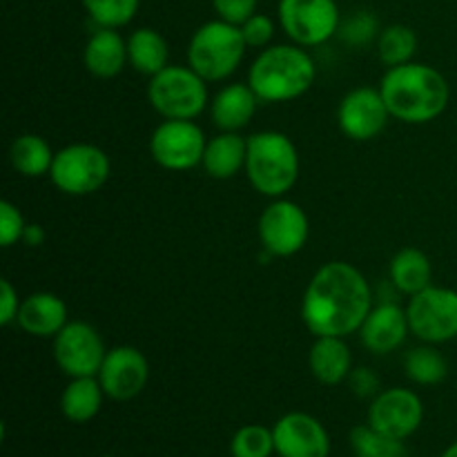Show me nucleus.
Instances as JSON below:
<instances>
[{
	"mask_svg": "<svg viewBox=\"0 0 457 457\" xmlns=\"http://www.w3.org/2000/svg\"><path fill=\"white\" fill-rule=\"evenodd\" d=\"M355 457H409L404 440L375 431L370 424H360L348 436Z\"/></svg>",
	"mask_w": 457,
	"mask_h": 457,
	"instance_id": "nucleus-29",
	"label": "nucleus"
},
{
	"mask_svg": "<svg viewBox=\"0 0 457 457\" xmlns=\"http://www.w3.org/2000/svg\"><path fill=\"white\" fill-rule=\"evenodd\" d=\"M275 453L279 457H328L330 436L312 415L293 411L281 415L272 427Z\"/></svg>",
	"mask_w": 457,
	"mask_h": 457,
	"instance_id": "nucleus-16",
	"label": "nucleus"
},
{
	"mask_svg": "<svg viewBox=\"0 0 457 457\" xmlns=\"http://www.w3.org/2000/svg\"><path fill=\"white\" fill-rule=\"evenodd\" d=\"M80 3L98 27H110V29L129 25L141 7V0H80Z\"/></svg>",
	"mask_w": 457,
	"mask_h": 457,
	"instance_id": "nucleus-30",
	"label": "nucleus"
},
{
	"mask_svg": "<svg viewBox=\"0 0 457 457\" xmlns=\"http://www.w3.org/2000/svg\"><path fill=\"white\" fill-rule=\"evenodd\" d=\"M277 16L286 36L302 47L328 43L342 25L337 0H279Z\"/></svg>",
	"mask_w": 457,
	"mask_h": 457,
	"instance_id": "nucleus-9",
	"label": "nucleus"
},
{
	"mask_svg": "<svg viewBox=\"0 0 457 457\" xmlns=\"http://www.w3.org/2000/svg\"><path fill=\"white\" fill-rule=\"evenodd\" d=\"M424 420V404L411 388H386L373 397L366 424L395 440H409Z\"/></svg>",
	"mask_w": 457,
	"mask_h": 457,
	"instance_id": "nucleus-13",
	"label": "nucleus"
},
{
	"mask_svg": "<svg viewBox=\"0 0 457 457\" xmlns=\"http://www.w3.org/2000/svg\"><path fill=\"white\" fill-rule=\"evenodd\" d=\"M411 335L424 344H446L457 339V290L428 286L413 295L406 306Z\"/></svg>",
	"mask_w": 457,
	"mask_h": 457,
	"instance_id": "nucleus-8",
	"label": "nucleus"
},
{
	"mask_svg": "<svg viewBox=\"0 0 457 457\" xmlns=\"http://www.w3.org/2000/svg\"><path fill=\"white\" fill-rule=\"evenodd\" d=\"M27 221L22 217L21 208L12 201H0V245L12 248L13 244L22 241Z\"/></svg>",
	"mask_w": 457,
	"mask_h": 457,
	"instance_id": "nucleus-32",
	"label": "nucleus"
},
{
	"mask_svg": "<svg viewBox=\"0 0 457 457\" xmlns=\"http://www.w3.org/2000/svg\"><path fill=\"white\" fill-rule=\"evenodd\" d=\"M96 378L110 400L129 402L145 391L150 364L138 348L114 346L107 351Z\"/></svg>",
	"mask_w": 457,
	"mask_h": 457,
	"instance_id": "nucleus-14",
	"label": "nucleus"
},
{
	"mask_svg": "<svg viewBox=\"0 0 457 457\" xmlns=\"http://www.w3.org/2000/svg\"><path fill=\"white\" fill-rule=\"evenodd\" d=\"M373 308L369 279L353 263L328 262L311 277L302 299V320L315 337H348Z\"/></svg>",
	"mask_w": 457,
	"mask_h": 457,
	"instance_id": "nucleus-1",
	"label": "nucleus"
},
{
	"mask_svg": "<svg viewBox=\"0 0 457 457\" xmlns=\"http://www.w3.org/2000/svg\"><path fill=\"white\" fill-rule=\"evenodd\" d=\"M440 457H457V442H453L451 446H446V451Z\"/></svg>",
	"mask_w": 457,
	"mask_h": 457,
	"instance_id": "nucleus-38",
	"label": "nucleus"
},
{
	"mask_svg": "<svg viewBox=\"0 0 457 457\" xmlns=\"http://www.w3.org/2000/svg\"><path fill=\"white\" fill-rule=\"evenodd\" d=\"M54 156L56 152L38 134H21L18 138H13L12 147H9V163L25 179H38L45 174L49 177Z\"/></svg>",
	"mask_w": 457,
	"mask_h": 457,
	"instance_id": "nucleus-26",
	"label": "nucleus"
},
{
	"mask_svg": "<svg viewBox=\"0 0 457 457\" xmlns=\"http://www.w3.org/2000/svg\"><path fill=\"white\" fill-rule=\"evenodd\" d=\"M245 156H248V138L237 132H221L205 143L201 168L208 177L226 181L245 170Z\"/></svg>",
	"mask_w": 457,
	"mask_h": 457,
	"instance_id": "nucleus-22",
	"label": "nucleus"
},
{
	"mask_svg": "<svg viewBox=\"0 0 457 457\" xmlns=\"http://www.w3.org/2000/svg\"><path fill=\"white\" fill-rule=\"evenodd\" d=\"M107 355L101 333L87 321H67L54 337V361L67 378H96Z\"/></svg>",
	"mask_w": 457,
	"mask_h": 457,
	"instance_id": "nucleus-12",
	"label": "nucleus"
},
{
	"mask_svg": "<svg viewBox=\"0 0 457 457\" xmlns=\"http://www.w3.org/2000/svg\"><path fill=\"white\" fill-rule=\"evenodd\" d=\"M411 333L406 308L384 302L370 308L360 328L361 344L373 355H388L406 342Z\"/></svg>",
	"mask_w": 457,
	"mask_h": 457,
	"instance_id": "nucleus-17",
	"label": "nucleus"
},
{
	"mask_svg": "<svg viewBox=\"0 0 457 457\" xmlns=\"http://www.w3.org/2000/svg\"><path fill=\"white\" fill-rule=\"evenodd\" d=\"M83 65L96 79H114L129 65L128 38H123L119 29L98 27L85 43Z\"/></svg>",
	"mask_w": 457,
	"mask_h": 457,
	"instance_id": "nucleus-20",
	"label": "nucleus"
},
{
	"mask_svg": "<svg viewBox=\"0 0 457 457\" xmlns=\"http://www.w3.org/2000/svg\"><path fill=\"white\" fill-rule=\"evenodd\" d=\"M101 457H116V455H101Z\"/></svg>",
	"mask_w": 457,
	"mask_h": 457,
	"instance_id": "nucleus-39",
	"label": "nucleus"
},
{
	"mask_svg": "<svg viewBox=\"0 0 457 457\" xmlns=\"http://www.w3.org/2000/svg\"><path fill=\"white\" fill-rule=\"evenodd\" d=\"M418 52V36L409 25H388L378 36V56L386 67L404 65Z\"/></svg>",
	"mask_w": 457,
	"mask_h": 457,
	"instance_id": "nucleus-28",
	"label": "nucleus"
},
{
	"mask_svg": "<svg viewBox=\"0 0 457 457\" xmlns=\"http://www.w3.org/2000/svg\"><path fill=\"white\" fill-rule=\"evenodd\" d=\"M393 119L424 125L440 119L451 101V85L440 70L424 62H404L388 67L379 83Z\"/></svg>",
	"mask_w": 457,
	"mask_h": 457,
	"instance_id": "nucleus-2",
	"label": "nucleus"
},
{
	"mask_svg": "<svg viewBox=\"0 0 457 457\" xmlns=\"http://www.w3.org/2000/svg\"><path fill=\"white\" fill-rule=\"evenodd\" d=\"M128 61L137 74L152 79L170 65L168 40L152 27H138L128 36Z\"/></svg>",
	"mask_w": 457,
	"mask_h": 457,
	"instance_id": "nucleus-24",
	"label": "nucleus"
},
{
	"mask_svg": "<svg viewBox=\"0 0 457 457\" xmlns=\"http://www.w3.org/2000/svg\"><path fill=\"white\" fill-rule=\"evenodd\" d=\"M272 453H275L272 428L263 424H245L230 440L232 457H270Z\"/></svg>",
	"mask_w": 457,
	"mask_h": 457,
	"instance_id": "nucleus-31",
	"label": "nucleus"
},
{
	"mask_svg": "<svg viewBox=\"0 0 457 457\" xmlns=\"http://www.w3.org/2000/svg\"><path fill=\"white\" fill-rule=\"evenodd\" d=\"M21 302L18 290L13 288L9 279H0V324L12 326L16 324L18 311H21Z\"/></svg>",
	"mask_w": 457,
	"mask_h": 457,
	"instance_id": "nucleus-35",
	"label": "nucleus"
},
{
	"mask_svg": "<svg viewBox=\"0 0 457 457\" xmlns=\"http://www.w3.org/2000/svg\"><path fill=\"white\" fill-rule=\"evenodd\" d=\"M348 379H351V386L353 391L357 393V395H378V388H379V379L378 375L370 373L369 369H357L353 370L351 375H348Z\"/></svg>",
	"mask_w": 457,
	"mask_h": 457,
	"instance_id": "nucleus-36",
	"label": "nucleus"
},
{
	"mask_svg": "<svg viewBox=\"0 0 457 457\" xmlns=\"http://www.w3.org/2000/svg\"><path fill=\"white\" fill-rule=\"evenodd\" d=\"M259 103L262 101L248 83L223 85L210 98V119L221 132H239L253 120Z\"/></svg>",
	"mask_w": 457,
	"mask_h": 457,
	"instance_id": "nucleus-19",
	"label": "nucleus"
},
{
	"mask_svg": "<svg viewBox=\"0 0 457 457\" xmlns=\"http://www.w3.org/2000/svg\"><path fill=\"white\" fill-rule=\"evenodd\" d=\"M70 321L67 303L54 293H31L21 302L16 324L22 333L40 339H54Z\"/></svg>",
	"mask_w": 457,
	"mask_h": 457,
	"instance_id": "nucleus-18",
	"label": "nucleus"
},
{
	"mask_svg": "<svg viewBox=\"0 0 457 457\" xmlns=\"http://www.w3.org/2000/svg\"><path fill=\"white\" fill-rule=\"evenodd\" d=\"M204 129L195 120L165 119L150 137V156L156 165L170 172H187L204 161Z\"/></svg>",
	"mask_w": 457,
	"mask_h": 457,
	"instance_id": "nucleus-11",
	"label": "nucleus"
},
{
	"mask_svg": "<svg viewBox=\"0 0 457 457\" xmlns=\"http://www.w3.org/2000/svg\"><path fill=\"white\" fill-rule=\"evenodd\" d=\"M212 7L221 21L232 25H244L257 13V0H212Z\"/></svg>",
	"mask_w": 457,
	"mask_h": 457,
	"instance_id": "nucleus-34",
	"label": "nucleus"
},
{
	"mask_svg": "<svg viewBox=\"0 0 457 457\" xmlns=\"http://www.w3.org/2000/svg\"><path fill=\"white\" fill-rule=\"evenodd\" d=\"M344 339L346 337H315L308 353L312 378L324 386H337L353 373L351 348Z\"/></svg>",
	"mask_w": 457,
	"mask_h": 457,
	"instance_id": "nucleus-21",
	"label": "nucleus"
},
{
	"mask_svg": "<svg viewBox=\"0 0 457 457\" xmlns=\"http://www.w3.org/2000/svg\"><path fill=\"white\" fill-rule=\"evenodd\" d=\"M302 170L297 145L293 138L277 129H263L248 137L245 177L259 195L268 199L286 196L295 187Z\"/></svg>",
	"mask_w": 457,
	"mask_h": 457,
	"instance_id": "nucleus-4",
	"label": "nucleus"
},
{
	"mask_svg": "<svg viewBox=\"0 0 457 457\" xmlns=\"http://www.w3.org/2000/svg\"><path fill=\"white\" fill-rule=\"evenodd\" d=\"M262 248L272 257H293L306 245L311 235L306 210L295 201L279 196L263 208L257 223Z\"/></svg>",
	"mask_w": 457,
	"mask_h": 457,
	"instance_id": "nucleus-10",
	"label": "nucleus"
},
{
	"mask_svg": "<svg viewBox=\"0 0 457 457\" xmlns=\"http://www.w3.org/2000/svg\"><path fill=\"white\" fill-rule=\"evenodd\" d=\"M147 101L163 119L195 120L210 107L208 83L190 65H168L150 79Z\"/></svg>",
	"mask_w": 457,
	"mask_h": 457,
	"instance_id": "nucleus-6",
	"label": "nucleus"
},
{
	"mask_svg": "<svg viewBox=\"0 0 457 457\" xmlns=\"http://www.w3.org/2000/svg\"><path fill=\"white\" fill-rule=\"evenodd\" d=\"M241 27V34H244L248 47L266 49L270 45L272 36H275V22L266 13H254Z\"/></svg>",
	"mask_w": 457,
	"mask_h": 457,
	"instance_id": "nucleus-33",
	"label": "nucleus"
},
{
	"mask_svg": "<svg viewBox=\"0 0 457 457\" xmlns=\"http://www.w3.org/2000/svg\"><path fill=\"white\" fill-rule=\"evenodd\" d=\"M105 397L98 378H71L70 384L62 388L61 411L65 420L74 424L92 422L101 411Z\"/></svg>",
	"mask_w": 457,
	"mask_h": 457,
	"instance_id": "nucleus-25",
	"label": "nucleus"
},
{
	"mask_svg": "<svg viewBox=\"0 0 457 457\" xmlns=\"http://www.w3.org/2000/svg\"><path fill=\"white\" fill-rule=\"evenodd\" d=\"M388 275H391V284L400 290L406 297L422 293L433 284V266L431 259L424 250L415 248V245H406V248L397 250L388 266Z\"/></svg>",
	"mask_w": 457,
	"mask_h": 457,
	"instance_id": "nucleus-23",
	"label": "nucleus"
},
{
	"mask_svg": "<svg viewBox=\"0 0 457 457\" xmlns=\"http://www.w3.org/2000/svg\"><path fill=\"white\" fill-rule=\"evenodd\" d=\"M45 239H47V235H45V228L40 223H27L22 244L29 245V248H40L45 244Z\"/></svg>",
	"mask_w": 457,
	"mask_h": 457,
	"instance_id": "nucleus-37",
	"label": "nucleus"
},
{
	"mask_svg": "<svg viewBox=\"0 0 457 457\" xmlns=\"http://www.w3.org/2000/svg\"><path fill=\"white\" fill-rule=\"evenodd\" d=\"M110 172L112 163L105 150L92 143H71L56 152L49 179L65 195L87 196L105 186Z\"/></svg>",
	"mask_w": 457,
	"mask_h": 457,
	"instance_id": "nucleus-7",
	"label": "nucleus"
},
{
	"mask_svg": "<svg viewBox=\"0 0 457 457\" xmlns=\"http://www.w3.org/2000/svg\"><path fill=\"white\" fill-rule=\"evenodd\" d=\"M391 112L379 87H355L337 107V123L353 141H370L386 128Z\"/></svg>",
	"mask_w": 457,
	"mask_h": 457,
	"instance_id": "nucleus-15",
	"label": "nucleus"
},
{
	"mask_svg": "<svg viewBox=\"0 0 457 457\" xmlns=\"http://www.w3.org/2000/svg\"><path fill=\"white\" fill-rule=\"evenodd\" d=\"M317 79V65L302 45H272L253 61L248 85L262 103H288L303 96Z\"/></svg>",
	"mask_w": 457,
	"mask_h": 457,
	"instance_id": "nucleus-3",
	"label": "nucleus"
},
{
	"mask_svg": "<svg viewBox=\"0 0 457 457\" xmlns=\"http://www.w3.org/2000/svg\"><path fill=\"white\" fill-rule=\"evenodd\" d=\"M404 373L420 386H437L449 378V361L436 348V344L415 346L404 355Z\"/></svg>",
	"mask_w": 457,
	"mask_h": 457,
	"instance_id": "nucleus-27",
	"label": "nucleus"
},
{
	"mask_svg": "<svg viewBox=\"0 0 457 457\" xmlns=\"http://www.w3.org/2000/svg\"><path fill=\"white\" fill-rule=\"evenodd\" d=\"M248 43L239 25L221 21H208L192 34L187 43V65L205 80L219 83L239 70L244 62Z\"/></svg>",
	"mask_w": 457,
	"mask_h": 457,
	"instance_id": "nucleus-5",
	"label": "nucleus"
}]
</instances>
